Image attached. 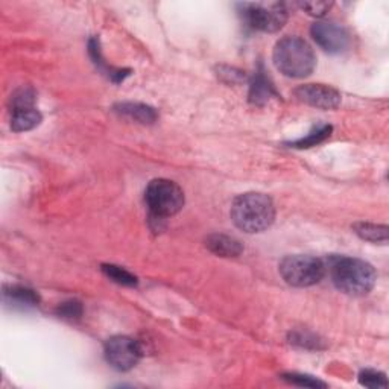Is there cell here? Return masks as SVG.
Returning <instances> with one entry per match:
<instances>
[{"mask_svg":"<svg viewBox=\"0 0 389 389\" xmlns=\"http://www.w3.org/2000/svg\"><path fill=\"white\" fill-rule=\"evenodd\" d=\"M329 271L334 286L351 297L367 295L377 280L374 268L360 259L334 257L329 264Z\"/></svg>","mask_w":389,"mask_h":389,"instance_id":"obj_1","label":"cell"},{"mask_svg":"<svg viewBox=\"0 0 389 389\" xmlns=\"http://www.w3.org/2000/svg\"><path fill=\"white\" fill-rule=\"evenodd\" d=\"M276 218V207L263 193H245L237 197L232 206V219L245 233H262L268 229Z\"/></svg>","mask_w":389,"mask_h":389,"instance_id":"obj_2","label":"cell"},{"mask_svg":"<svg viewBox=\"0 0 389 389\" xmlns=\"http://www.w3.org/2000/svg\"><path fill=\"white\" fill-rule=\"evenodd\" d=\"M274 64L289 78H306L316 66L315 52L306 40L299 37L281 38L274 48Z\"/></svg>","mask_w":389,"mask_h":389,"instance_id":"obj_3","label":"cell"},{"mask_svg":"<svg viewBox=\"0 0 389 389\" xmlns=\"http://www.w3.org/2000/svg\"><path fill=\"white\" fill-rule=\"evenodd\" d=\"M146 204L157 219H164L178 213L184 206V192L176 183L158 178L149 183L145 192Z\"/></svg>","mask_w":389,"mask_h":389,"instance_id":"obj_4","label":"cell"},{"mask_svg":"<svg viewBox=\"0 0 389 389\" xmlns=\"http://www.w3.org/2000/svg\"><path fill=\"white\" fill-rule=\"evenodd\" d=\"M280 274L289 285L307 288L323 280L325 264L312 255H289L280 263Z\"/></svg>","mask_w":389,"mask_h":389,"instance_id":"obj_5","label":"cell"},{"mask_svg":"<svg viewBox=\"0 0 389 389\" xmlns=\"http://www.w3.org/2000/svg\"><path fill=\"white\" fill-rule=\"evenodd\" d=\"M243 8L246 20L262 32H277L288 20V10L283 3H251Z\"/></svg>","mask_w":389,"mask_h":389,"instance_id":"obj_6","label":"cell"},{"mask_svg":"<svg viewBox=\"0 0 389 389\" xmlns=\"http://www.w3.org/2000/svg\"><path fill=\"white\" fill-rule=\"evenodd\" d=\"M141 350L140 346L127 336H114L105 344V358L107 362L119 371H128L137 365Z\"/></svg>","mask_w":389,"mask_h":389,"instance_id":"obj_7","label":"cell"},{"mask_svg":"<svg viewBox=\"0 0 389 389\" xmlns=\"http://www.w3.org/2000/svg\"><path fill=\"white\" fill-rule=\"evenodd\" d=\"M311 34L320 48L329 54H341L350 46V34L346 28L333 22H316Z\"/></svg>","mask_w":389,"mask_h":389,"instance_id":"obj_8","label":"cell"},{"mask_svg":"<svg viewBox=\"0 0 389 389\" xmlns=\"http://www.w3.org/2000/svg\"><path fill=\"white\" fill-rule=\"evenodd\" d=\"M298 101L321 110H334L341 104V93L329 85L307 84L298 87L295 90Z\"/></svg>","mask_w":389,"mask_h":389,"instance_id":"obj_9","label":"cell"},{"mask_svg":"<svg viewBox=\"0 0 389 389\" xmlns=\"http://www.w3.org/2000/svg\"><path fill=\"white\" fill-rule=\"evenodd\" d=\"M206 246L218 255L222 257H237L242 253V245L236 239L225 236V234H211L207 237Z\"/></svg>","mask_w":389,"mask_h":389,"instance_id":"obj_10","label":"cell"},{"mask_svg":"<svg viewBox=\"0 0 389 389\" xmlns=\"http://www.w3.org/2000/svg\"><path fill=\"white\" fill-rule=\"evenodd\" d=\"M116 111L123 114L132 120H137L140 123H154L157 120V113L154 108L148 107L145 104L137 102H123L116 105Z\"/></svg>","mask_w":389,"mask_h":389,"instance_id":"obj_11","label":"cell"},{"mask_svg":"<svg viewBox=\"0 0 389 389\" xmlns=\"http://www.w3.org/2000/svg\"><path fill=\"white\" fill-rule=\"evenodd\" d=\"M40 122H41V114L34 107L15 108L11 119V128L15 132H23L38 127Z\"/></svg>","mask_w":389,"mask_h":389,"instance_id":"obj_12","label":"cell"},{"mask_svg":"<svg viewBox=\"0 0 389 389\" xmlns=\"http://www.w3.org/2000/svg\"><path fill=\"white\" fill-rule=\"evenodd\" d=\"M276 94L272 84L268 81V78L263 75V72L254 76V81L250 88V101L255 105H263L269 101V97Z\"/></svg>","mask_w":389,"mask_h":389,"instance_id":"obj_13","label":"cell"},{"mask_svg":"<svg viewBox=\"0 0 389 389\" xmlns=\"http://www.w3.org/2000/svg\"><path fill=\"white\" fill-rule=\"evenodd\" d=\"M355 232L359 237L365 239V241H369V242H376V243L388 242V227L386 225L360 222V224L355 225Z\"/></svg>","mask_w":389,"mask_h":389,"instance_id":"obj_14","label":"cell"},{"mask_svg":"<svg viewBox=\"0 0 389 389\" xmlns=\"http://www.w3.org/2000/svg\"><path fill=\"white\" fill-rule=\"evenodd\" d=\"M102 271L105 276L108 278H111L114 283L122 286H136L137 285V278L132 276L131 272H128L127 269H123L120 267H116V264H102Z\"/></svg>","mask_w":389,"mask_h":389,"instance_id":"obj_15","label":"cell"},{"mask_svg":"<svg viewBox=\"0 0 389 389\" xmlns=\"http://www.w3.org/2000/svg\"><path fill=\"white\" fill-rule=\"evenodd\" d=\"M5 298H10L11 303L19 306H35L38 303V295L24 288H11L10 292H5Z\"/></svg>","mask_w":389,"mask_h":389,"instance_id":"obj_16","label":"cell"},{"mask_svg":"<svg viewBox=\"0 0 389 389\" xmlns=\"http://www.w3.org/2000/svg\"><path fill=\"white\" fill-rule=\"evenodd\" d=\"M332 134V127H320L313 129L311 134H309L306 139H302L298 141H294L292 146L294 148H311V146H316L318 143H321L325 139H329Z\"/></svg>","mask_w":389,"mask_h":389,"instance_id":"obj_17","label":"cell"},{"mask_svg":"<svg viewBox=\"0 0 389 389\" xmlns=\"http://www.w3.org/2000/svg\"><path fill=\"white\" fill-rule=\"evenodd\" d=\"M359 382H360V385H364L367 388H386L388 386L386 376L383 373H379V371H374V369L362 371L359 376Z\"/></svg>","mask_w":389,"mask_h":389,"instance_id":"obj_18","label":"cell"},{"mask_svg":"<svg viewBox=\"0 0 389 389\" xmlns=\"http://www.w3.org/2000/svg\"><path fill=\"white\" fill-rule=\"evenodd\" d=\"M283 379L288 380L289 383L292 385H297V386H306V388H325L327 385L321 380H318L312 376H306V374H297V373H292V374H285Z\"/></svg>","mask_w":389,"mask_h":389,"instance_id":"obj_19","label":"cell"},{"mask_svg":"<svg viewBox=\"0 0 389 389\" xmlns=\"http://www.w3.org/2000/svg\"><path fill=\"white\" fill-rule=\"evenodd\" d=\"M330 6H332V3H325V2H304V3H299V8H303L304 11H307V14L316 15V17L324 15L327 11L330 10Z\"/></svg>","mask_w":389,"mask_h":389,"instance_id":"obj_20","label":"cell"},{"mask_svg":"<svg viewBox=\"0 0 389 389\" xmlns=\"http://www.w3.org/2000/svg\"><path fill=\"white\" fill-rule=\"evenodd\" d=\"M59 313L64 318H78L79 315H81V306H79V303H76V302L64 303L59 307Z\"/></svg>","mask_w":389,"mask_h":389,"instance_id":"obj_21","label":"cell"}]
</instances>
